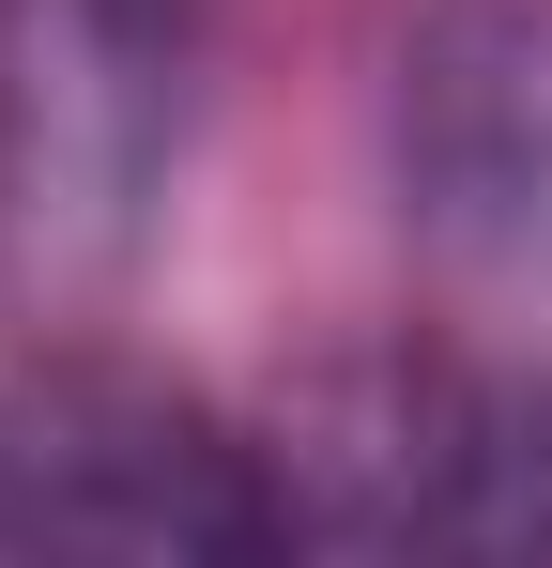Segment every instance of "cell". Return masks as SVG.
I'll list each match as a JSON object with an SVG mask.
<instances>
[{"instance_id":"2","label":"cell","mask_w":552,"mask_h":568,"mask_svg":"<svg viewBox=\"0 0 552 568\" xmlns=\"http://www.w3.org/2000/svg\"><path fill=\"white\" fill-rule=\"evenodd\" d=\"M200 123V0H0V262L123 277Z\"/></svg>"},{"instance_id":"4","label":"cell","mask_w":552,"mask_h":568,"mask_svg":"<svg viewBox=\"0 0 552 568\" xmlns=\"http://www.w3.org/2000/svg\"><path fill=\"white\" fill-rule=\"evenodd\" d=\"M384 170L446 292L552 323V0H415Z\"/></svg>"},{"instance_id":"1","label":"cell","mask_w":552,"mask_h":568,"mask_svg":"<svg viewBox=\"0 0 552 568\" xmlns=\"http://www.w3.org/2000/svg\"><path fill=\"white\" fill-rule=\"evenodd\" d=\"M262 462H276V523L307 554L552 568V354H368Z\"/></svg>"},{"instance_id":"3","label":"cell","mask_w":552,"mask_h":568,"mask_svg":"<svg viewBox=\"0 0 552 568\" xmlns=\"http://www.w3.org/2000/svg\"><path fill=\"white\" fill-rule=\"evenodd\" d=\"M276 462L215 430L200 399L139 369H47L0 384V554H123V568H200V554H276Z\"/></svg>"}]
</instances>
